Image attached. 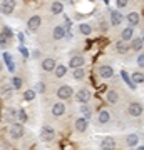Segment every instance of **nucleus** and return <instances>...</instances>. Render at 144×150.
I'll list each match as a JSON object with an SVG mask.
<instances>
[{
    "instance_id": "f03ea898",
    "label": "nucleus",
    "mask_w": 144,
    "mask_h": 150,
    "mask_svg": "<svg viewBox=\"0 0 144 150\" xmlns=\"http://www.w3.org/2000/svg\"><path fill=\"white\" fill-rule=\"evenodd\" d=\"M75 100L80 103V105H84L91 100V92L87 90V88H80L77 93H75Z\"/></svg>"
},
{
    "instance_id": "f257e3e1",
    "label": "nucleus",
    "mask_w": 144,
    "mask_h": 150,
    "mask_svg": "<svg viewBox=\"0 0 144 150\" xmlns=\"http://www.w3.org/2000/svg\"><path fill=\"white\" fill-rule=\"evenodd\" d=\"M24 125L22 123H12V127H10V137L12 139H15V140H19V139H22L24 137Z\"/></svg>"
},
{
    "instance_id": "ea45409f",
    "label": "nucleus",
    "mask_w": 144,
    "mask_h": 150,
    "mask_svg": "<svg viewBox=\"0 0 144 150\" xmlns=\"http://www.w3.org/2000/svg\"><path fill=\"white\" fill-rule=\"evenodd\" d=\"M139 150H144V147H141V149H139Z\"/></svg>"
},
{
    "instance_id": "2eb2a0df",
    "label": "nucleus",
    "mask_w": 144,
    "mask_h": 150,
    "mask_svg": "<svg viewBox=\"0 0 144 150\" xmlns=\"http://www.w3.org/2000/svg\"><path fill=\"white\" fill-rule=\"evenodd\" d=\"M129 48H131V45H128V42H124V40L116 42V50H117V54H126Z\"/></svg>"
},
{
    "instance_id": "9d476101",
    "label": "nucleus",
    "mask_w": 144,
    "mask_h": 150,
    "mask_svg": "<svg viewBox=\"0 0 144 150\" xmlns=\"http://www.w3.org/2000/svg\"><path fill=\"white\" fill-rule=\"evenodd\" d=\"M64 113H65V105H64V102L54 103V107H52V115H54V117H62Z\"/></svg>"
},
{
    "instance_id": "2f4dec72",
    "label": "nucleus",
    "mask_w": 144,
    "mask_h": 150,
    "mask_svg": "<svg viewBox=\"0 0 144 150\" xmlns=\"http://www.w3.org/2000/svg\"><path fill=\"white\" fill-rule=\"evenodd\" d=\"M12 87H14V85H10V83H2V95L9 93V92L12 90Z\"/></svg>"
},
{
    "instance_id": "f3484780",
    "label": "nucleus",
    "mask_w": 144,
    "mask_h": 150,
    "mask_svg": "<svg viewBox=\"0 0 144 150\" xmlns=\"http://www.w3.org/2000/svg\"><path fill=\"white\" fill-rule=\"evenodd\" d=\"M52 35H54V38H55V40H60V38H64V37H65V28L62 27V25H57V27L54 28Z\"/></svg>"
},
{
    "instance_id": "4468645a",
    "label": "nucleus",
    "mask_w": 144,
    "mask_h": 150,
    "mask_svg": "<svg viewBox=\"0 0 144 150\" xmlns=\"http://www.w3.org/2000/svg\"><path fill=\"white\" fill-rule=\"evenodd\" d=\"M42 69L45 70V72H52V70H55V69H57L55 60H54V59H45L42 62Z\"/></svg>"
},
{
    "instance_id": "aec40b11",
    "label": "nucleus",
    "mask_w": 144,
    "mask_h": 150,
    "mask_svg": "<svg viewBox=\"0 0 144 150\" xmlns=\"http://www.w3.org/2000/svg\"><path fill=\"white\" fill-rule=\"evenodd\" d=\"M123 20H124V17L121 15V13H119L117 10L112 12V13H111V23H112V25H119V23H121Z\"/></svg>"
},
{
    "instance_id": "a878e982",
    "label": "nucleus",
    "mask_w": 144,
    "mask_h": 150,
    "mask_svg": "<svg viewBox=\"0 0 144 150\" xmlns=\"http://www.w3.org/2000/svg\"><path fill=\"white\" fill-rule=\"evenodd\" d=\"M133 82L134 83H144V74H141V72H134L133 74Z\"/></svg>"
},
{
    "instance_id": "6e6552de",
    "label": "nucleus",
    "mask_w": 144,
    "mask_h": 150,
    "mask_svg": "<svg viewBox=\"0 0 144 150\" xmlns=\"http://www.w3.org/2000/svg\"><path fill=\"white\" fill-rule=\"evenodd\" d=\"M84 57L82 55H74L72 59H70V62H69V67L70 69H82V65H84Z\"/></svg>"
},
{
    "instance_id": "a211bd4d",
    "label": "nucleus",
    "mask_w": 144,
    "mask_h": 150,
    "mask_svg": "<svg viewBox=\"0 0 144 150\" xmlns=\"http://www.w3.org/2000/svg\"><path fill=\"white\" fill-rule=\"evenodd\" d=\"M133 27H126L123 30V33H121V40H124V42H129V40H133Z\"/></svg>"
},
{
    "instance_id": "20e7f679",
    "label": "nucleus",
    "mask_w": 144,
    "mask_h": 150,
    "mask_svg": "<svg viewBox=\"0 0 144 150\" xmlns=\"http://www.w3.org/2000/svg\"><path fill=\"white\" fill-rule=\"evenodd\" d=\"M72 87H69V85H62V87H59L57 88V97H59L60 100H67V98H70L72 97Z\"/></svg>"
},
{
    "instance_id": "7ed1b4c3",
    "label": "nucleus",
    "mask_w": 144,
    "mask_h": 150,
    "mask_svg": "<svg viewBox=\"0 0 144 150\" xmlns=\"http://www.w3.org/2000/svg\"><path fill=\"white\" fill-rule=\"evenodd\" d=\"M128 113L131 117H141V113H143V105L139 102H131L128 107Z\"/></svg>"
},
{
    "instance_id": "4be33fe9",
    "label": "nucleus",
    "mask_w": 144,
    "mask_h": 150,
    "mask_svg": "<svg viewBox=\"0 0 144 150\" xmlns=\"http://www.w3.org/2000/svg\"><path fill=\"white\" fill-rule=\"evenodd\" d=\"M62 8H64V5H62L60 2H54L52 5H50V12H52L54 15H59V13H62Z\"/></svg>"
},
{
    "instance_id": "412c9836",
    "label": "nucleus",
    "mask_w": 144,
    "mask_h": 150,
    "mask_svg": "<svg viewBox=\"0 0 144 150\" xmlns=\"http://www.w3.org/2000/svg\"><path fill=\"white\" fill-rule=\"evenodd\" d=\"M97 120H99V123H107L109 122V120H111V113H109V110H101Z\"/></svg>"
},
{
    "instance_id": "473e14b6",
    "label": "nucleus",
    "mask_w": 144,
    "mask_h": 150,
    "mask_svg": "<svg viewBox=\"0 0 144 150\" xmlns=\"http://www.w3.org/2000/svg\"><path fill=\"white\" fill-rule=\"evenodd\" d=\"M35 90L40 92V93H44V92H45V83H44V82H37V85H35Z\"/></svg>"
},
{
    "instance_id": "dca6fc26",
    "label": "nucleus",
    "mask_w": 144,
    "mask_h": 150,
    "mask_svg": "<svg viewBox=\"0 0 144 150\" xmlns=\"http://www.w3.org/2000/svg\"><path fill=\"white\" fill-rule=\"evenodd\" d=\"M128 22L131 27H136V25H139V22H141V18H139V13H136V12H131L128 15Z\"/></svg>"
},
{
    "instance_id": "c85d7f7f",
    "label": "nucleus",
    "mask_w": 144,
    "mask_h": 150,
    "mask_svg": "<svg viewBox=\"0 0 144 150\" xmlns=\"http://www.w3.org/2000/svg\"><path fill=\"white\" fill-rule=\"evenodd\" d=\"M79 30H80V33H84V35H89V33H91V25H87V23H80Z\"/></svg>"
},
{
    "instance_id": "f704fd0d",
    "label": "nucleus",
    "mask_w": 144,
    "mask_h": 150,
    "mask_svg": "<svg viewBox=\"0 0 144 150\" xmlns=\"http://www.w3.org/2000/svg\"><path fill=\"white\" fill-rule=\"evenodd\" d=\"M123 79H124V80H126V82H128L129 85H131V88H133V90H134V88H136V83H134V82H131V80H129V77H128V74H126V72H123Z\"/></svg>"
},
{
    "instance_id": "6ab92c4d",
    "label": "nucleus",
    "mask_w": 144,
    "mask_h": 150,
    "mask_svg": "<svg viewBox=\"0 0 144 150\" xmlns=\"http://www.w3.org/2000/svg\"><path fill=\"white\" fill-rule=\"evenodd\" d=\"M106 98H107V102L111 103V105H114V103H117L119 95H117V92L116 90H109L107 92V95H106Z\"/></svg>"
},
{
    "instance_id": "423d86ee",
    "label": "nucleus",
    "mask_w": 144,
    "mask_h": 150,
    "mask_svg": "<svg viewBox=\"0 0 144 150\" xmlns=\"http://www.w3.org/2000/svg\"><path fill=\"white\" fill-rule=\"evenodd\" d=\"M42 139L45 140V142H52V140L55 139V130H54L50 125H45L42 129Z\"/></svg>"
},
{
    "instance_id": "72a5a7b5",
    "label": "nucleus",
    "mask_w": 144,
    "mask_h": 150,
    "mask_svg": "<svg viewBox=\"0 0 144 150\" xmlns=\"http://www.w3.org/2000/svg\"><path fill=\"white\" fill-rule=\"evenodd\" d=\"M19 120H20V123L27 122V113H25V110H19Z\"/></svg>"
},
{
    "instance_id": "f8f14e48",
    "label": "nucleus",
    "mask_w": 144,
    "mask_h": 150,
    "mask_svg": "<svg viewBox=\"0 0 144 150\" xmlns=\"http://www.w3.org/2000/svg\"><path fill=\"white\" fill-rule=\"evenodd\" d=\"M101 149L102 150H114L116 149V140L112 139V137H106L101 142Z\"/></svg>"
},
{
    "instance_id": "7c9ffc66",
    "label": "nucleus",
    "mask_w": 144,
    "mask_h": 150,
    "mask_svg": "<svg viewBox=\"0 0 144 150\" xmlns=\"http://www.w3.org/2000/svg\"><path fill=\"white\" fill-rule=\"evenodd\" d=\"M12 85H14V88H22V79L20 77H14L12 79Z\"/></svg>"
},
{
    "instance_id": "ddd939ff",
    "label": "nucleus",
    "mask_w": 144,
    "mask_h": 150,
    "mask_svg": "<svg viewBox=\"0 0 144 150\" xmlns=\"http://www.w3.org/2000/svg\"><path fill=\"white\" fill-rule=\"evenodd\" d=\"M87 120H89V118H84V117L77 118V120H75V130L80 132V134L85 132V130H87Z\"/></svg>"
},
{
    "instance_id": "9b49d317",
    "label": "nucleus",
    "mask_w": 144,
    "mask_h": 150,
    "mask_svg": "<svg viewBox=\"0 0 144 150\" xmlns=\"http://www.w3.org/2000/svg\"><path fill=\"white\" fill-rule=\"evenodd\" d=\"M99 75H101L102 79H111L112 75H114V69H112L111 65H101Z\"/></svg>"
},
{
    "instance_id": "4c0bfd02",
    "label": "nucleus",
    "mask_w": 144,
    "mask_h": 150,
    "mask_svg": "<svg viewBox=\"0 0 144 150\" xmlns=\"http://www.w3.org/2000/svg\"><path fill=\"white\" fill-rule=\"evenodd\" d=\"M138 65L139 67H144V54H141L138 57Z\"/></svg>"
},
{
    "instance_id": "1a4fd4ad",
    "label": "nucleus",
    "mask_w": 144,
    "mask_h": 150,
    "mask_svg": "<svg viewBox=\"0 0 144 150\" xmlns=\"http://www.w3.org/2000/svg\"><path fill=\"white\" fill-rule=\"evenodd\" d=\"M40 23H42V18H40L39 15H32L30 18H29V23H27V25H29V28H30L32 32H35V30L40 27Z\"/></svg>"
},
{
    "instance_id": "cd10ccee",
    "label": "nucleus",
    "mask_w": 144,
    "mask_h": 150,
    "mask_svg": "<svg viewBox=\"0 0 144 150\" xmlns=\"http://www.w3.org/2000/svg\"><path fill=\"white\" fill-rule=\"evenodd\" d=\"M84 75H85V72L82 69H74V79L75 80H82Z\"/></svg>"
},
{
    "instance_id": "58836bf2",
    "label": "nucleus",
    "mask_w": 144,
    "mask_h": 150,
    "mask_svg": "<svg viewBox=\"0 0 144 150\" xmlns=\"http://www.w3.org/2000/svg\"><path fill=\"white\" fill-rule=\"evenodd\" d=\"M4 60H5L7 64H10V62H12V57H10V54H7V52H5V54H4Z\"/></svg>"
},
{
    "instance_id": "0eeeda50",
    "label": "nucleus",
    "mask_w": 144,
    "mask_h": 150,
    "mask_svg": "<svg viewBox=\"0 0 144 150\" xmlns=\"http://www.w3.org/2000/svg\"><path fill=\"white\" fill-rule=\"evenodd\" d=\"M15 8V0H4L2 2V13L4 15H10Z\"/></svg>"
},
{
    "instance_id": "39448f33",
    "label": "nucleus",
    "mask_w": 144,
    "mask_h": 150,
    "mask_svg": "<svg viewBox=\"0 0 144 150\" xmlns=\"http://www.w3.org/2000/svg\"><path fill=\"white\" fill-rule=\"evenodd\" d=\"M4 118H5L7 122L10 123H15V120L19 118V110L17 108H7V112H4Z\"/></svg>"
},
{
    "instance_id": "e433bc0d",
    "label": "nucleus",
    "mask_w": 144,
    "mask_h": 150,
    "mask_svg": "<svg viewBox=\"0 0 144 150\" xmlns=\"http://www.w3.org/2000/svg\"><path fill=\"white\" fill-rule=\"evenodd\" d=\"M2 33H4V37H12V30H10V28H7V27H4Z\"/></svg>"
},
{
    "instance_id": "393cba45",
    "label": "nucleus",
    "mask_w": 144,
    "mask_h": 150,
    "mask_svg": "<svg viewBox=\"0 0 144 150\" xmlns=\"http://www.w3.org/2000/svg\"><path fill=\"white\" fill-rule=\"evenodd\" d=\"M54 72H55V77H57V79H62L65 75V72H67V67H65V65H57V69L54 70Z\"/></svg>"
},
{
    "instance_id": "c9c22d12",
    "label": "nucleus",
    "mask_w": 144,
    "mask_h": 150,
    "mask_svg": "<svg viewBox=\"0 0 144 150\" xmlns=\"http://www.w3.org/2000/svg\"><path fill=\"white\" fill-rule=\"evenodd\" d=\"M117 2V7L119 8H124V7H128V2L129 0H116Z\"/></svg>"
},
{
    "instance_id": "c756f323",
    "label": "nucleus",
    "mask_w": 144,
    "mask_h": 150,
    "mask_svg": "<svg viewBox=\"0 0 144 150\" xmlns=\"http://www.w3.org/2000/svg\"><path fill=\"white\" fill-rule=\"evenodd\" d=\"M80 112L85 115V118L91 117V107H89V105H85V103H84V105H80Z\"/></svg>"
},
{
    "instance_id": "bb28decb",
    "label": "nucleus",
    "mask_w": 144,
    "mask_h": 150,
    "mask_svg": "<svg viewBox=\"0 0 144 150\" xmlns=\"http://www.w3.org/2000/svg\"><path fill=\"white\" fill-rule=\"evenodd\" d=\"M34 97H35V90H25L24 92V100H27V102L34 100Z\"/></svg>"
},
{
    "instance_id": "5701e85b",
    "label": "nucleus",
    "mask_w": 144,
    "mask_h": 150,
    "mask_svg": "<svg viewBox=\"0 0 144 150\" xmlns=\"http://www.w3.org/2000/svg\"><path fill=\"white\" fill-rule=\"evenodd\" d=\"M126 142H128L129 147H136V145H138V142H139V137L136 134H129L128 139H126Z\"/></svg>"
},
{
    "instance_id": "b1692460",
    "label": "nucleus",
    "mask_w": 144,
    "mask_h": 150,
    "mask_svg": "<svg viewBox=\"0 0 144 150\" xmlns=\"http://www.w3.org/2000/svg\"><path fill=\"white\" fill-rule=\"evenodd\" d=\"M141 47H143V40L141 38H133L131 40V50H141Z\"/></svg>"
}]
</instances>
